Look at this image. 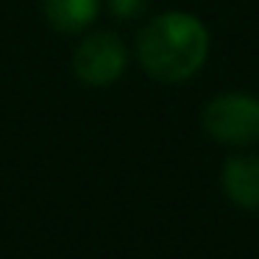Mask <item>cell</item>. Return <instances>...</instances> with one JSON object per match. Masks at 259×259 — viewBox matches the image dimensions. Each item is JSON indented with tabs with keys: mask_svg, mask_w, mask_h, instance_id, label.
Masks as SVG:
<instances>
[{
	"mask_svg": "<svg viewBox=\"0 0 259 259\" xmlns=\"http://www.w3.org/2000/svg\"><path fill=\"white\" fill-rule=\"evenodd\" d=\"M140 62L159 81H184L206 62L209 34L192 14L170 12L151 20L137 39Z\"/></svg>",
	"mask_w": 259,
	"mask_h": 259,
	"instance_id": "6da1fadb",
	"label": "cell"
},
{
	"mask_svg": "<svg viewBox=\"0 0 259 259\" xmlns=\"http://www.w3.org/2000/svg\"><path fill=\"white\" fill-rule=\"evenodd\" d=\"M201 120L206 134L220 142L248 145L259 140V101L251 95L229 92L214 98L212 103H206Z\"/></svg>",
	"mask_w": 259,
	"mask_h": 259,
	"instance_id": "7a4b0ae2",
	"label": "cell"
},
{
	"mask_svg": "<svg viewBox=\"0 0 259 259\" xmlns=\"http://www.w3.org/2000/svg\"><path fill=\"white\" fill-rule=\"evenodd\" d=\"M73 70L84 84L92 87H106L117 81L125 70V48L120 36L109 31L87 36L73 56Z\"/></svg>",
	"mask_w": 259,
	"mask_h": 259,
	"instance_id": "3957f363",
	"label": "cell"
},
{
	"mask_svg": "<svg viewBox=\"0 0 259 259\" xmlns=\"http://www.w3.org/2000/svg\"><path fill=\"white\" fill-rule=\"evenodd\" d=\"M226 195L242 209H259V156H231L223 167Z\"/></svg>",
	"mask_w": 259,
	"mask_h": 259,
	"instance_id": "277c9868",
	"label": "cell"
},
{
	"mask_svg": "<svg viewBox=\"0 0 259 259\" xmlns=\"http://www.w3.org/2000/svg\"><path fill=\"white\" fill-rule=\"evenodd\" d=\"M45 14L64 34L87 28L98 14V0H45Z\"/></svg>",
	"mask_w": 259,
	"mask_h": 259,
	"instance_id": "5b68a950",
	"label": "cell"
},
{
	"mask_svg": "<svg viewBox=\"0 0 259 259\" xmlns=\"http://www.w3.org/2000/svg\"><path fill=\"white\" fill-rule=\"evenodd\" d=\"M112 3V12L117 17H134L145 9V0H109Z\"/></svg>",
	"mask_w": 259,
	"mask_h": 259,
	"instance_id": "8992f818",
	"label": "cell"
}]
</instances>
